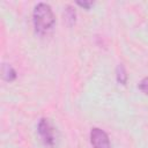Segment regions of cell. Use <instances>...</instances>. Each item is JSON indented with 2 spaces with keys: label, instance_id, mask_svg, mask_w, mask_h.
Returning <instances> with one entry per match:
<instances>
[{
  "label": "cell",
  "instance_id": "7a4b0ae2",
  "mask_svg": "<svg viewBox=\"0 0 148 148\" xmlns=\"http://www.w3.org/2000/svg\"><path fill=\"white\" fill-rule=\"evenodd\" d=\"M37 130H38V134H39V136H40V139L45 146L53 147L56 145V141H57L56 128L53 127L52 123L49 119L42 118L38 123Z\"/></svg>",
  "mask_w": 148,
  "mask_h": 148
},
{
  "label": "cell",
  "instance_id": "3957f363",
  "mask_svg": "<svg viewBox=\"0 0 148 148\" xmlns=\"http://www.w3.org/2000/svg\"><path fill=\"white\" fill-rule=\"evenodd\" d=\"M90 142L92 148H110V140L108 134L97 127L90 131Z\"/></svg>",
  "mask_w": 148,
  "mask_h": 148
},
{
  "label": "cell",
  "instance_id": "5b68a950",
  "mask_svg": "<svg viewBox=\"0 0 148 148\" xmlns=\"http://www.w3.org/2000/svg\"><path fill=\"white\" fill-rule=\"evenodd\" d=\"M116 77L118 83L120 84H126L127 82V74H126V69L123 65H118L117 69H116Z\"/></svg>",
  "mask_w": 148,
  "mask_h": 148
},
{
  "label": "cell",
  "instance_id": "ba28073f",
  "mask_svg": "<svg viewBox=\"0 0 148 148\" xmlns=\"http://www.w3.org/2000/svg\"><path fill=\"white\" fill-rule=\"evenodd\" d=\"M79 6H81V7H83V8H86V9H89L94 3L91 2V1H77L76 2Z\"/></svg>",
  "mask_w": 148,
  "mask_h": 148
},
{
  "label": "cell",
  "instance_id": "277c9868",
  "mask_svg": "<svg viewBox=\"0 0 148 148\" xmlns=\"http://www.w3.org/2000/svg\"><path fill=\"white\" fill-rule=\"evenodd\" d=\"M2 76H3V79L6 81L12 82V81H14L16 79V72H15V69L10 65L5 64L2 66Z\"/></svg>",
  "mask_w": 148,
  "mask_h": 148
},
{
  "label": "cell",
  "instance_id": "52a82bcc",
  "mask_svg": "<svg viewBox=\"0 0 148 148\" xmlns=\"http://www.w3.org/2000/svg\"><path fill=\"white\" fill-rule=\"evenodd\" d=\"M139 89L145 92L146 95H148V77H145L140 83H139Z\"/></svg>",
  "mask_w": 148,
  "mask_h": 148
},
{
  "label": "cell",
  "instance_id": "6da1fadb",
  "mask_svg": "<svg viewBox=\"0 0 148 148\" xmlns=\"http://www.w3.org/2000/svg\"><path fill=\"white\" fill-rule=\"evenodd\" d=\"M32 21H34V27L36 32L39 35H45L52 30L56 18L51 7L47 3L40 2L34 9Z\"/></svg>",
  "mask_w": 148,
  "mask_h": 148
},
{
  "label": "cell",
  "instance_id": "8992f818",
  "mask_svg": "<svg viewBox=\"0 0 148 148\" xmlns=\"http://www.w3.org/2000/svg\"><path fill=\"white\" fill-rule=\"evenodd\" d=\"M65 17L69 24H73L75 22V10L72 7H67L65 9Z\"/></svg>",
  "mask_w": 148,
  "mask_h": 148
}]
</instances>
